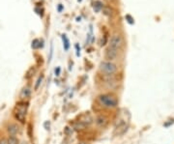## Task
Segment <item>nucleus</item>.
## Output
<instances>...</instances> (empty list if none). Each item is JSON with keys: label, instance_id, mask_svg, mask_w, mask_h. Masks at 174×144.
<instances>
[{"label": "nucleus", "instance_id": "nucleus-1", "mask_svg": "<svg viewBox=\"0 0 174 144\" xmlns=\"http://www.w3.org/2000/svg\"><path fill=\"white\" fill-rule=\"evenodd\" d=\"M27 109H28V103H26V102L16 103L15 110H14V116L17 121L21 122V124L25 123Z\"/></svg>", "mask_w": 174, "mask_h": 144}, {"label": "nucleus", "instance_id": "nucleus-2", "mask_svg": "<svg viewBox=\"0 0 174 144\" xmlns=\"http://www.w3.org/2000/svg\"><path fill=\"white\" fill-rule=\"evenodd\" d=\"M98 100L101 104L107 108H114L118 105V100L114 96L109 95V94H103L99 96Z\"/></svg>", "mask_w": 174, "mask_h": 144}, {"label": "nucleus", "instance_id": "nucleus-3", "mask_svg": "<svg viewBox=\"0 0 174 144\" xmlns=\"http://www.w3.org/2000/svg\"><path fill=\"white\" fill-rule=\"evenodd\" d=\"M100 70L106 75H112L117 72V66L111 61H104L100 64Z\"/></svg>", "mask_w": 174, "mask_h": 144}, {"label": "nucleus", "instance_id": "nucleus-4", "mask_svg": "<svg viewBox=\"0 0 174 144\" xmlns=\"http://www.w3.org/2000/svg\"><path fill=\"white\" fill-rule=\"evenodd\" d=\"M122 38L120 35L118 34H115L111 37V42H109V49H112L114 50H119V49L122 46Z\"/></svg>", "mask_w": 174, "mask_h": 144}, {"label": "nucleus", "instance_id": "nucleus-5", "mask_svg": "<svg viewBox=\"0 0 174 144\" xmlns=\"http://www.w3.org/2000/svg\"><path fill=\"white\" fill-rule=\"evenodd\" d=\"M128 128V125L125 122H120L118 124V126H116L115 131H114V134L115 136H122L127 131Z\"/></svg>", "mask_w": 174, "mask_h": 144}, {"label": "nucleus", "instance_id": "nucleus-6", "mask_svg": "<svg viewBox=\"0 0 174 144\" xmlns=\"http://www.w3.org/2000/svg\"><path fill=\"white\" fill-rule=\"evenodd\" d=\"M7 131L10 136H16V134L20 132V128L16 124H10V125H8Z\"/></svg>", "mask_w": 174, "mask_h": 144}, {"label": "nucleus", "instance_id": "nucleus-7", "mask_svg": "<svg viewBox=\"0 0 174 144\" xmlns=\"http://www.w3.org/2000/svg\"><path fill=\"white\" fill-rule=\"evenodd\" d=\"M117 54H118L117 50H114L112 49H109V47H107V50L106 51V59H108V60H114L117 57Z\"/></svg>", "mask_w": 174, "mask_h": 144}, {"label": "nucleus", "instance_id": "nucleus-8", "mask_svg": "<svg viewBox=\"0 0 174 144\" xmlns=\"http://www.w3.org/2000/svg\"><path fill=\"white\" fill-rule=\"evenodd\" d=\"M95 121L99 127H106L107 124V119L106 116H104V115H100V116H98Z\"/></svg>", "mask_w": 174, "mask_h": 144}, {"label": "nucleus", "instance_id": "nucleus-9", "mask_svg": "<svg viewBox=\"0 0 174 144\" xmlns=\"http://www.w3.org/2000/svg\"><path fill=\"white\" fill-rule=\"evenodd\" d=\"M31 95V90L30 88L28 87H23L22 90L21 91V94H20V98L21 100H25V99H28Z\"/></svg>", "mask_w": 174, "mask_h": 144}, {"label": "nucleus", "instance_id": "nucleus-10", "mask_svg": "<svg viewBox=\"0 0 174 144\" xmlns=\"http://www.w3.org/2000/svg\"><path fill=\"white\" fill-rule=\"evenodd\" d=\"M62 40H63V46H64V50H68L69 47H70V42L68 40V38L65 34L62 35Z\"/></svg>", "mask_w": 174, "mask_h": 144}, {"label": "nucleus", "instance_id": "nucleus-11", "mask_svg": "<svg viewBox=\"0 0 174 144\" xmlns=\"http://www.w3.org/2000/svg\"><path fill=\"white\" fill-rule=\"evenodd\" d=\"M86 128V125H84L83 123H81L80 121H77L75 124H74V129L78 130V131H82Z\"/></svg>", "mask_w": 174, "mask_h": 144}, {"label": "nucleus", "instance_id": "nucleus-12", "mask_svg": "<svg viewBox=\"0 0 174 144\" xmlns=\"http://www.w3.org/2000/svg\"><path fill=\"white\" fill-rule=\"evenodd\" d=\"M20 141L15 136H11L9 137V138L7 139V144H19Z\"/></svg>", "mask_w": 174, "mask_h": 144}, {"label": "nucleus", "instance_id": "nucleus-13", "mask_svg": "<svg viewBox=\"0 0 174 144\" xmlns=\"http://www.w3.org/2000/svg\"><path fill=\"white\" fill-rule=\"evenodd\" d=\"M43 79H44V75L42 74V75H40L39 78H38L37 81H36L35 87H34V89H35V90H38V89H39V87H40V85H41V83H42Z\"/></svg>", "mask_w": 174, "mask_h": 144}, {"label": "nucleus", "instance_id": "nucleus-14", "mask_svg": "<svg viewBox=\"0 0 174 144\" xmlns=\"http://www.w3.org/2000/svg\"><path fill=\"white\" fill-rule=\"evenodd\" d=\"M101 9H103V3L102 2H100V1H97L94 3V10L96 12H99Z\"/></svg>", "mask_w": 174, "mask_h": 144}, {"label": "nucleus", "instance_id": "nucleus-15", "mask_svg": "<svg viewBox=\"0 0 174 144\" xmlns=\"http://www.w3.org/2000/svg\"><path fill=\"white\" fill-rule=\"evenodd\" d=\"M31 46H32V49H34V50L39 49V47H40V41H39L38 39H35V40L32 42Z\"/></svg>", "mask_w": 174, "mask_h": 144}, {"label": "nucleus", "instance_id": "nucleus-16", "mask_svg": "<svg viewBox=\"0 0 174 144\" xmlns=\"http://www.w3.org/2000/svg\"><path fill=\"white\" fill-rule=\"evenodd\" d=\"M34 73H35V69L34 68H30L29 70H28V72L26 73V75H25V79H29L31 76L34 74Z\"/></svg>", "mask_w": 174, "mask_h": 144}, {"label": "nucleus", "instance_id": "nucleus-17", "mask_svg": "<svg viewBox=\"0 0 174 144\" xmlns=\"http://www.w3.org/2000/svg\"><path fill=\"white\" fill-rule=\"evenodd\" d=\"M125 17H126L127 22H129L130 24H134V18H133V17H131L130 15H127V16H126Z\"/></svg>", "mask_w": 174, "mask_h": 144}, {"label": "nucleus", "instance_id": "nucleus-18", "mask_svg": "<svg viewBox=\"0 0 174 144\" xmlns=\"http://www.w3.org/2000/svg\"><path fill=\"white\" fill-rule=\"evenodd\" d=\"M52 53H53V45H51V46H50V54H49V62H50V60H51V58H52Z\"/></svg>", "mask_w": 174, "mask_h": 144}, {"label": "nucleus", "instance_id": "nucleus-19", "mask_svg": "<svg viewBox=\"0 0 174 144\" xmlns=\"http://www.w3.org/2000/svg\"><path fill=\"white\" fill-rule=\"evenodd\" d=\"M107 10H108V8H105V9H104V14L106 15V16H111V12H108Z\"/></svg>", "mask_w": 174, "mask_h": 144}, {"label": "nucleus", "instance_id": "nucleus-20", "mask_svg": "<svg viewBox=\"0 0 174 144\" xmlns=\"http://www.w3.org/2000/svg\"><path fill=\"white\" fill-rule=\"evenodd\" d=\"M76 50H77V55L79 56V54H80V52H79V51H80V49L78 47V44L76 45Z\"/></svg>", "mask_w": 174, "mask_h": 144}, {"label": "nucleus", "instance_id": "nucleus-21", "mask_svg": "<svg viewBox=\"0 0 174 144\" xmlns=\"http://www.w3.org/2000/svg\"><path fill=\"white\" fill-rule=\"evenodd\" d=\"M60 71H61V69H60V67H57V68L55 69V74L58 76L59 74H60Z\"/></svg>", "mask_w": 174, "mask_h": 144}, {"label": "nucleus", "instance_id": "nucleus-22", "mask_svg": "<svg viewBox=\"0 0 174 144\" xmlns=\"http://www.w3.org/2000/svg\"><path fill=\"white\" fill-rule=\"evenodd\" d=\"M106 37H105V38H104V40H102V46L106 45Z\"/></svg>", "mask_w": 174, "mask_h": 144}, {"label": "nucleus", "instance_id": "nucleus-23", "mask_svg": "<svg viewBox=\"0 0 174 144\" xmlns=\"http://www.w3.org/2000/svg\"><path fill=\"white\" fill-rule=\"evenodd\" d=\"M0 144H7V140L1 139V140H0Z\"/></svg>", "mask_w": 174, "mask_h": 144}, {"label": "nucleus", "instance_id": "nucleus-24", "mask_svg": "<svg viewBox=\"0 0 174 144\" xmlns=\"http://www.w3.org/2000/svg\"><path fill=\"white\" fill-rule=\"evenodd\" d=\"M78 144H89L88 142H86V141H79Z\"/></svg>", "mask_w": 174, "mask_h": 144}, {"label": "nucleus", "instance_id": "nucleus-25", "mask_svg": "<svg viewBox=\"0 0 174 144\" xmlns=\"http://www.w3.org/2000/svg\"><path fill=\"white\" fill-rule=\"evenodd\" d=\"M62 9H63L62 5H59V6H58V11H59V12H61V11H62Z\"/></svg>", "mask_w": 174, "mask_h": 144}]
</instances>
